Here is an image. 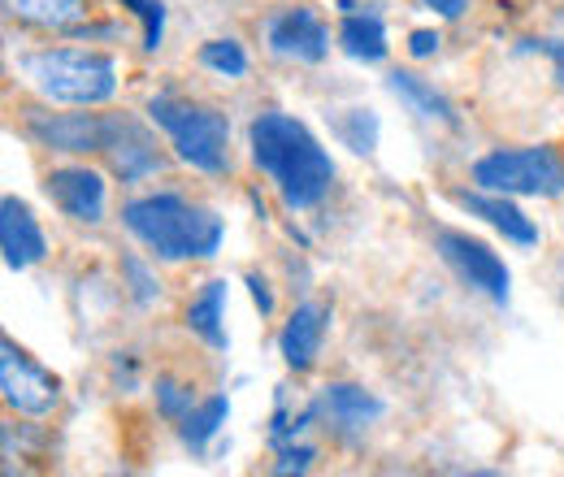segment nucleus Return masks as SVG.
I'll return each instance as SVG.
<instances>
[{
	"mask_svg": "<svg viewBox=\"0 0 564 477\" xmlns=\"http://www.w3.org/2000/svg\"><path fill=\"white\" fill-rule=\"evenodd\" d=\"M387 87L413 109V113H422L430 122H443V127H460V118H456V109H452V100L447 96H438L425 78H417L413 69H395L391 78H387Z\"/></svg>",
	"mask_w": 564,
	"mask_h": 477,
	"instance_id": "a211bd4d",
	"label": "nucleus"
},
{
	"mask_svg": "<svg viewBox=\"0 0 564 477\" xmlns=\"http://www.w3.org/2000/svg\"><path fill=\"white\" fill-rule=\"evenodd\" d=\"M9 18L40 26V31H66L87 13V0H4Z\"/></svg>",
	"mask_w": 564,
	"mask_h": 477,
	"instance_id": "6ab92c4d",
	"label": "nucleus"
},
{
	"mask_svg": "<svg viewBox=\"0 0 564 477\" xmlns=\"http://www.w3.org/2000/svg\"><path fill=\"white\" fill-rule=\"evenodd\" d=\"M438 44H443V40H438V31H413V35H409V53H413L417 62L434 57V53H438Z\"/></svg>",
	"mask_w": 564,
	"mask_h": 477,
	"instance_id": "cd10ccee",
	"label": "nucleus"
},
{
	"mask_svg": "<svg viewBox=\"0 0 564 477\" xmlns=\"http://www.w3.org/2000/svg\"><path fill=\"white\" fill-rule=\"evenodd\" d=\"M434 248H438V257L456 270L460 282L478 286L482 295H491L495 304H508V282H512V278H508V265L495 257L482 239H469V235H460V230H438V235H434Z\"/></svg>",
	"mask_w": 564,
	"mask_h": 477,
	"instance_id": "0eeeda50",
	"label": "nucleus"
},
{
	"mask_svg": "<svg viewBox=\"0 0 564 477\" xmlns=\"http://www.w3.org/2000/svg\"><path fill=\"white\" fill-rule=\"evenodd\" d=\"M152 122L174 139L178 161H187L200 174H226L230 170V122L209 105L178 100V96H152L148 105Z\"/></svg>",
	"mask_w": 564,
	"mask_h": 477,
	"instance_id": "20e7f679",
	"label": "nucleus"
},
{
	"mask_svg": "<svg viewBox=\"0 0 564 477\" xmlns=\"http://www.w3.org/2000/svg\"><path fill=\"white\" fill-rule=\"evenodd\" d=\"M0 252H4V265L18 273L31 270L35 261H44V252H48V239H44L40 221L31 217V208L18 196L0 200Z\"/></svg>",
	"mask_w": 564,
	"mask_h": 477,
	"instance_id": "f8f14e48",
	"label": "nucleus"
},
{
	"mask_svg": "<svg viewBox=\"0 0 564 477\" xmlns=\"http://www.w3.org/2000/svg\"><path fill=\"white\" fill-rule=\"evenodd\" d=\"M248 286H252V300H257V308L270 317V313H274V295H270V282H265V278H257V273H248Z\"/></svg>",
	"mask_w": 564,
	"mask_h": 477,
	"instance_id": "c85d7f7f",
	"label": "nucleus"
},
{
	"mask_svg": "<svg viewBox=\"0 0 564 477\" xmlns=\"http://www.w3.org/2000/svg\"><path fill=\"white\" fill-rule=\"evenodd\" d=\"M221 313H226V282L213 278V282H205V286L192 295V304H187V326H192V335H200L213 351H226V343H230L226 339Z\"/></svg>",
	"mask_w": 564,
	"mask_h": 477,
	"instance_id": "f3484780",
	"label": "nucleus"
},
{
	"mask_svg": "<svg viewBox=\"0 0 564 477\" xmlns=\"http://www.w3.org/2000/svg\"><path fill=\"white\" fill-rule=\"evenodd\" d=\"M122 226L161 261H209L221 248V217L205 205H192L183 196H140L122 205Z\"/></svg>",
	"mask_w": 564,
	"mask_h": 477,
	"instance_id": "f03ea898",
	"label": "nucleus"
},
{
	"mask_svg": "<svg viewBox=\"0 0 564 477\" xmlns=\"http://www.w3.org/2000/svg\"><path fill=\"white\" fill-rule=\"evenodd\" d=\"M313 404H317V416H326L339 430H365L369 421L382 416V400L369 395L356 382H330V387H322V395Z\"/></svg>",
	"mask_w": 564,
	"mask_h": 477,
	"instance_id": "2eb2a0df",
	"label": "nucleus"
},
{
	"mask_svg": "<svg viewBox=\"0 0 564 477\" xmlns=\"http://www.w3.org/2000/svg\"><path fill=\"white\" fill-rule=\"evenodd\" d=\"M105 152H109V165H113V174L122 183H140V178L161 170V156H156L152 135L143 131L140 122H131V118H109Z\"/></svg>",
	"mask_w": 564,
	"mask_h": 477,
	"instance_id": "9b49d317",
	"label": "nucleus"
},
{
	"mask_svg": "<svg viewBox=\"0 0 564 477\" xmlns=\"http://www.w3.org/2000/svg\"><path fill=\"white\" fill-rule=\"evenodd\" d=\"M335 131H339V139L352 152H373V143H378V118L369 109H348V113L335 118Z\"/></svg>",
	"mask_w": 564,
	"mask_h": 477,
	"instance_id": "4be33fe9",
	"label": "nucleus"
},
{
	"mask_svg": "<svg viewBox=\"0 0 564 477\" xmlns=\"http://www.w3.org/2000/svg\"><path fill=\"white\" fill-rule=\"evenodd\" d=\"M122 4L143 22V48L156 53L165 40V4L161 0H122Z\"/></svg>",
	"mask_w": 564,
	"mask_h": 477,
	"instance_id": "b1692460",
	"label": "nucleus"
},
{
	"mask_svg": "<svg viewBox=\"0 0 564 477\" xmlns=\"http://www.w3.org/2000/svg\"><path fill=\"white\" fill-rule=\"evenodd\" d=\"M122 278H127V291H131V300L140 308H152L161 300V282H156V273L148 270L140 257H122Z\"/></svg>",
	"mask_w": 564,
	"mask_h": 477,
	"instance_id": "5701e85b",
	"label": "nucleus"
},
{
	"mask_svg": "<svg viewBox=\"0 0 564 477\" xmlns=\"http://www.w3.org/2000/svg\"><path fill=\"white\" fill-rule=\"evenodd\" d=\"M48 200L62 208L70 221H83V226H96L105 217V178L87 165H62L48 174L44 183Z\"/></svg>",
	"mask_w": 564,
	"mask_h": 477,
	"instance_id": "9d476101",
	"label": "nucleus"
},
{
	"mask_svg": "<svg viewBox=\"0 0 564 477\" xmlns=\"http://www.w3.org/2000/svg\"><path fill=\"white\" fill-rule=\"evenodd\" d=\"M452 200L465 208V213L482 217L491 230H499V235H503V239H512V243H525V248H530V243H539V226H534L521 208L512 205L508 196H499V192H482V187H478V192H456Z\"/></svg>",
	"mask_w": 564,
	"mask_h": 477,
	"instance_id": "4468645a",
	"label": "nucleus"
},
{
	"mask_svg": "<svg viewBox=\"0 0 564 477\" xmlns=\"http://www.w3.org/2000/svg\"><path fill=\"white\" fill-rule=\"evenodd\" d=\"M344 4V26H339V44H344V53L356 57V62H382L387 57V26H382V13H373V9H365V13H356L352 0H339Z\"/></svg>",
	"mask_w": 564,
	"mask_h": 477,
	"instance_id": "dca6fc26",
	"label": "nucleus"
},
{
	"mask_svg": "<svg viewBox=\"0 0 564 477\" xmlns=\"http://www.w3.org/2000/svg\"><path fill=\"white\" fill-rule=\"evenodd\" d=\"M313 460H317V452H313V447H282L274 474H304Z\"/></svg>",
	"mask_w": 564,
	"mask_h": 477,
	"instance_id": "bb28decb",
	"label": "nucleus"
},
{
	"mask_svg": "<svg viewBox=\"0 0 564 477\" xmlns=\"http://www.w3.org/2000/svg\"><path fill=\"white\" fill-rule=\"evenodd\" d=\"M422 4L425 9H434L438 18H452V22H456V18L465 13V4H469V0H422Z\"/></svg>",
	"mask_w": 564,
	"mask_h": 477,
	"instance_id": "c756f323",
	"label": "nucleus"
},
{
	"mask_svg": "<svg viewBox=\"0 0 564 477\" xmlns=\"http://www.w3.org/2000/svg\"><path fill=\"white\" fill-rule=\"evenodd\" d=\"M474 183L499 196H564V156L556 148H495L474 161Z\"/></svg>",
	"mask_w": 564,
	"mask_h": 477,
	"instance_id": "39448f33",
	"label": "nucleus"
},
{
	"mask_svg": "<svg viewBox=\"0 0 564 477\" xmlns=\"http://www.w3.org/2000/svg\"><path fill=\"white\" fill-rule=\"evenodd\" d=\"M0 391L4 404L22 416H48L62 404V382L9 339L0 343Z\"/></svg>",
	"mask_w": 564,
	"mask_h": 477,
	"instance_id": "423d86ee",
	"label": "nucleus"
},
{
	"mask_svg": "<svg viewBox=\"0 0 564 477\" xmlns=\"http://www.w3.org/2000/svg\"><path fill=\"white\" fill-rule=\"evenodd\" d=\"M26 83L53 100V105H74V109H91L113 100L118 91V66L105 53H87V48H44L22 57Z\"/></svg>",
	"mask_w": 564,
	"mask_h": 477,
	"instance_id": "7ed1b4c3",
	"label": "nucleus"
},
{
	"mask_svg": "<svg viewBox=\"0 0 564 477\" xmlns=\"http://www.w3.org/2000/svg\"><path fill=\"white\" fill-rule=\"evenodd\" d=\"M200 66H209L213 74H221V78H243V74H248V53H243V44H235V40H209V44L200 48Z\"/></svg>",
	"mask_w": 564,
	"mask_h": 477,
	"instance_id": "412c9836",
	"label": "nucleus"
},
{
	"mask_svg": "<svg viewBox=\"0 0 564 477\" xmlns=\"http://www.w3.org/2000/svg\"><path fill=\"white\" fill-rule=\"evenodd\" d=\"M248 143L257 170L270 174V183L279 187L286 213L322 205V196L335 183V161L304 122H295L291 113H261L248 127Z\"/></svg>",
	"mask_w": 564,
	"mask_h": 477,
	"instance_id": "f257e3e1",
	"label": "nucleus"
},
{
	"mask_svg": "<svg viewBox=\"0 0 564 477\" xmlns=\"http://www.w3.org/2000/svg\"><path fill=\"white\" fill-rule=\"evenodd\" d=\"M326 326H330V308L326 304H300L286 317V326L279 335V351L286 360V369H295V373L313 369V360L322 356V343H326Z\"/></svg>",
	"mask_w": 564,
	"mask_h": 477,
	"instance_id": "ddd939ff",
	"label": "nucleus"
},
{
	"mask_svg": "<svg viewBox=\"0 0 564 477\" xmlns=\"http://www.w3.org/2000/svg\"><path fill=\"white\" fill-rule=\"evenodd\" d=\"M521 53H543L556 66V83L564 87V40H521Z\"/></svg>",
	"mask_w": 564,
	"mask_h": 477,
	"instance_id": "a878e982",
	"label": "nucleus"
},
{
	"mask_svg": "<svg viewBox=\"0 0 564 477\" xmlns=\"http://www.w3.org/2000/svg\"><path fill=\"white\" fill-rule=\"evenodd\" d=\"M265 40L279 57H295V62H322L330 53V31L308 4H291L274 13L265 22Z\"/></svg>",
	"mask_w": 564,
	"mask_h": 477,
	"instance_id": "6e6552de",
	"label": "nucleus"
},
{
	"mask_svg": "<svg viewBox=\"0 0 564 477\" xmlns=\"http://www.w3.org/2000/svg\"><path fill=\"white\" fill-rule=\"evenodd\" d=\"M26 131L53 152H105L109 118L96 113H26Z\"/></svg>",
	"mask_w": 564,
	"mask_h": 477,
	"instance_id": "1a4fd4ad",
	"label": "nucleus"
},
{
	"mask_svg": "<svg viewBox=\"0 0 564 477\" xmlns=\"http://www.w3.org/2000/svg\"><path fill=\"white\" fill-rule=\"evenodd\" d=\"M156 404H161V412H165L170 421H183L187 412L196 409L192 391H187L183 382H174V378H161V382H156Z\"/></svg>",
	"mask_w": 564,
	"mask_h": 477,
	"instance_id": "393cba45",
	"label": "nucleus"
},
{
	"mask_svg": "<svg viewBox=\"0 0 564 477\" xmlns=\"http://www.w3.org/2000/svg\"><path fill=\"white\" fill-rule=\"evenodd\" d=\"M226 416H230V400L226 395H209L205 404H196V409L178 421V434H183L187 447H205L213 434L226 425Z\"/></svg>",
	"mask_w": 564,
	"mask_h": 477,
	"instance_id": "aec40b11",
	"label": "nucleus"
}]
</instances>
